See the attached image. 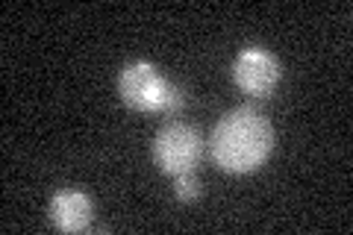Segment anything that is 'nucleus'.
<instances>
[{"mask_svg":"<svg viewBox=\"0 0 353 235\" xmlns=\"http://www.w3.org/2000/svg\"><path fill=\"white\" fill-rule=\"evenodd\" d=\"M121 100L136 112L174 115L183 109V92L174 88L150 62H130L118 76Z\"/></svg>","mask_w":353,"mask_h":235,"instance_id":"f03ea898","label":"nucleus"},{"mask_svg":"<svg viewBox=\"0 0 353 235\" xmlns=\"http://www.w3.org/2000/svg\"><path fill=\"white\" fill-rule=\"evenodd\" d=\"M274 150L271 121L253 106H239L227 112L215 124L209 139L212 162L227 174H253L268 162Z\"/></svg>","mask_w":353,"mask_h":235,"instance_id":"f257e3e1","label":"nucleus"},{"mask_svg":"<svg viewBox=\"0 0 353 235\" xmlns=\"http://www.w3.org/2000/svg\"><path fill=\"white\" fill-rule=\"evenodd\" d=\"M92 200L83 192H57L50 200V218L62 232H83L92 223Z\"/></svg>","mask_w":353,"mask_h":235,"instance_id":"39448f33","label":"nucleus"},{"mask_svg":"<svg viewBox=\"0 0 353 235\" xmlns=\"http://www.w3.org/2000/svg\"><path fill=\"white\" fill-rule=\"evenodd\" d=\"M233 83L250 97H271L280 83V65L268 50L245 48L233 62Z\"/></svg>","mask_w":353,"mask_h":235,"instance_id":"20e7f679","label":"nucleus"},{"mask_svg":"<svg viewBox=\"0 0 353 235\" xmlns=\"http://www.w3.org/2000/svg\"><path fill=\"white\" fill-rule=\"evenodd\" d=\"M174 194H176V200H185V203H192V200H197L203 194V185L194 176V171L174 176Z\"/></svg>","mask_w":353,"mask_h":235,"instance_id":"423d86ee","label":"nucleus"},{"mask_svg":"<svg viewBox=\"0 0 353 235\" xmlns=\"http://www.w3.org/2000/svg\"><path fill=\"white\" fill-rule=\"evenodd\" d=\"M201 153H203L201 132L189 124H180V121L165 124L157 132V139H153V162L168 176L194 171L197 162H201Z\"/></svg>","mask_w":353,"mask_h":235,"instance_id":"7ed1b4c3","label":"nucleus"}]
</instances>
